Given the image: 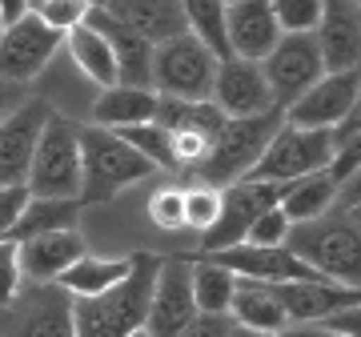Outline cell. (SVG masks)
<instances>
[{"label":"cell","mask_w":361,"mask_h":337,"mask_svg":"<svg viewBox=\"0 0 361 337\" xmlns=\"http://www.w3.org/2000/svg\"><path fill=\"white\" fill-rule=\"evenodd\" d=\"M157 265H161L157 253H133V269L113 289H104L97 298H73L77 337H129L133 329H141Z\"/></svg>","instance_id":"cell-1"},{"label":"cell","mask_w":361,"mask_h":337,"mask_svg":"<svg viewBox=\"0 0 361 337\" xmlns=\"http://www.w3.org/2000/svg\"><path fill=\"white\" fill-rule=\"evenodd\" d=\"M157 165L145 153H137L116 129L85 125L80 129V205H104L121 189L153 177Z\"/></svg>","instance_id":"cell-2"},{"label":"cell","mask_w":361,"mask_h":337,"mask_svg":"<svg viewBox=\"0 0 361 337\" xmlns=\"http://www.w3.org/2000/svg\"><path fill=\"white\" fill-rule=\"evenodd\" d=\"M281 121H285V109H269V113H257V117H229L213 137L209 153L189 173L201 185H217V189L249 177V168L257 165V157L265 153L273 133L281 129Z\"/></svg>","instance_id":"cell-3"},{"label":"cell","mask_w":361,"mask_h":337,"mask_svg":"<svg viewBox=\"0 0 361 337\" xmlns=\"http://www.w3.org/2000/svg\"><path fill=\"white\" fill-rule=\"evenodd\" d=\"M285 245L329 281L361 286V229L349 217H313L289 229Z\"/></svg>","instance_id":"cell-4"},{"label":"cell","mask_w":361,"mask_h":337,"mask_svg":"<svg viewBox=\"0 0 361 337\" xmlns=\"http://www.w3.org/2000/svg\"><path fill=\"white\" fill-rule=\"evenodd\" d=\"M0 337H77L73 293L56 281H20L0 305Z\"/></svg>","instance_id":"cell-5"},{"label":"cell","mask_w":361,"mask_h":337,"mask_svg":"<svg viewBox=\"0 0 361 337\" xmlns=\"http://www.w3.org/2000/svg\"><path fill=\"white\" fill-rule=\"evenodd\" d=\"M25 185L32 197H77L80 193V125H73L61 113H49Z\"/></svg>","instance_id":"cell-6"},{"label":"cell","mask_w":361,"mask_h":337,"mask_svg":"<svg viewBox=\"0 0 361 337\" xmlns=\"http://www.w3.org/2000/svg\"><path fill=\"white\" fill-rule=\"evenodd\" d=\"M217 77V56L193 32L153 44V89L177 101H209Z\"/></svg>","instance_id":"cell-7"},{"label":"cell","mask_w":361,"mask_h":337,"mask_svg":"<svg viewBox=\"0 0 361 337\" xmlns=\"http://www.w3.org/2000/svg\"><path fill=\"white\" fill-rule=\"evenodd\" d=\"M329 161H334V133L281 121V129L269 137L265 153L249 168V177L253 181H297L317 168H329Z\"/></svg>","instance_id":"cell-8"},{"label":"cell","mask_w":361,"mask_h":337,"mask_svg":"<svg viewBox=\"0 0 361 337\" xmlns=\"http://www.w3.org/2000/svg\"><path fill=\"white\" fill-rule=\"evenodd\" d=\"M261 68H265V80H269L273 104L277 109H289L325 73L317 37L313 32H281L277 44L261 56Z\"/></svg>","instance_id":"cell-9"},{"label":"cell","mask_w":361,"mask_h":337,"mask_svg":"<svg viewBox=\"0 0 361 337\" xmlns=\"http://www.w3.org/2000/svg\"><path fill=\"white\" fill-rule=\"evenodd\" d=\"M281 193H285V181H253V177H241V181L225 185V189H221V213H217V221L201 233V253L245 241L249 225H253L265 209L277 205Z\"/></svg>","instance_id":"cell-10"},{"label":"cell","mask_w":361,"mask_h":337,"mask_svg":"<svg viewBox=\"0 0 361 337\" xmlns=\"http://www.w3.org/2000/svg\"><path fill=\"white\" fill-rule=\"evenodd\" d=\"M61 44H65V32L49 28L37 13H20L0 32V77L16 85L37 80Z\"/></svg>","instance_id":"cell-11"},{"label":"cell","mask_w":361,"mask_h":337,"mask_svg":"<svg viewBox=\"0 0 361 337\" xmlns=\"http://www.w3.org/2000/svg\"><path fill=\"white\" fill-rule=\"evenodd\" d=\"M197 301H193V265L189 257H161L153 277V293H149V313H145V329L153 337H177L185 325L193 321Z\"/></svg>","instance_id":"cell-12"},{"label":"cell","mask_w":361,"mask_h":337,"mask_svg":"<svg viewBox=\"0 0 361 337\" xmlns=\"http://www.w3.org/2000/svg\"><path fill=\"white\" fill-rule=\"evenodd\" d=\"M197 257L217 261V265H225V269L237 273V277L273 281V286H277V281H329V277H322L317 269H310L289 245H249V241H237V245L209 249V253L197 249Z\"/></svg>","instance_id":"cell-13"},{"label":"cell","mask_w":361,"mask_h":337,"mask_svg":"<svg viewBox=\"0 0 361 337\" xmlns=\"http://www.w3.org/2000/svg\"><path fill=\"white\" fill-rule=\"evenodd\" d=\"M209 101L217 104L225 117H257V113L277 109L265 68H261V61H249V56H221Z\"/></svg>","instance_id":"cell-14"},{"label":"cell","mask_w":361,"mask_h":337,"mask_svg":"<svg viewBox=\"0 0 361 337\" xmlns=\"http://www.w3.org/2000/svg\"><path fill=\"white\" fill-rule=\"evenodd\" d=\"M357 85H361V68L322 73L310 89L285 109V121L305 125V129H337V125L349 117V109H353Z\"/></svg>","instance_id":"cell-15"},{"label":"cell","mask_w":361,"mask_h":337,"mask_svg":"<svg viewBox=\"0 0 361 337\" xmlns=\"http://www.w3.org/2000/svg\"><path fill=\"white\" fill-rule=\"evenodd\" d=\"M49 113H52L49 101L25 97L8 117L0 121V185H25Z\"/></svg>","instance_id":"cell-16"},{"label":"cell","mask_w":361,"mask_h":337,"mask_svg":"<svg viewBox=\"0 0 361 337\" xmlns=\"http://www.w3.org/2000/svg\"><path fill=\"white\" fill-rule=\"evenodd\" d=\"M85 25H92L109 40L116 61V85H137V89H153V40L141 37L137 28H129L125 20H116L104 4H89Z\"/></svg>","instance_id":"cell-17"},{"label":"cell","mask_w":361,"mask_h":337,"mask_svg":"<svg viewBox=\"0 0 361 337\" xmlns=\"http://www.w3.org/2000/svg\"><path fill=\"white\" fill-rule=\"evenodd\" d=\"M313 37L322 49L325 73L361 68V4L357 0H325Z\"/></svg>","instance_id":"cell-18"},{"label":"cell","mask_w":361,"mask_h":337,"mask_svg":"<svg viewBox=\"0 0 361 337\" xmlns=\"http://www.w3.org/2000/svg\"><path fill=\"white\" fill-rule=\"evenodd\" d=\"M225 28H229L233 56H249V61H261L281 37V25L273 16L269 0H229Z\"/></svg>","instance_id":"cell-19"},{"label":"cell","mask_w":361,"mask_h":337,"mask_svg":"<svg viewBox=\"0 0 361 337\" xmlns=\"http://www.w3.org/2000/svg\"><path fill=\"white\" fill-rule=\"evenodd\" d=\"M16 245H20V273H25V281H56L80 253H89L85 237L77 229H49V233L25 237Z\"/></svg>","instance_id":"cell-20"},{"label":"cell","mask_w":361,"mask_h":337,"mask_svg":"<svg viewBox=\"0 0 361 337\" xmlns=\"http://www.w3.org/2000/svg\"><path fill=\"white\" fill-rule=\"evenodd\" d=\"M104 8L129 28H137L141 37H149L153 44L189 32L180 0H104Z\"/></svg>","instance_id":"cell-21"},{"label":"cell","mask_w":361,"mask_h":337,"mask_svg":"<svg viewBox=\"0 0 361 337\" xmlns=\"http://www.w3.org/2000/svg\"><path fill=\"white\" fill-rule=\"evenodd\" d=\"M229 313L237 325H249V329H261V333H281L289 325V313L277 298V286L273 281H253V277H237Z\"/></svg>","instance_id":"cell-22"},{"label":"cell","mask_w":361,"mask_h":337,"mask_svg":"<svg viewBox=\"0 0 361 337\" xmlns=\"http://www.w3.org/2000/svg\"><path fill=\"white\" fill-rule=\"evenodd\" d=\"M157 89H137V85H109L101 89L97 104H92V125L101 129H129V125H145L157 117Z\"/></svg>","instance_id":"cell-23"},{"label":"cell","mask_w":361,"mask_h":337,"mask_svg":"<svg viewBox=\"0 0 361 337\" xmlns=\"http://www.w3.org/2000/svg\"><path fill=\"white\" fill-rule=\"evenodd\" d=\"M337 201V181L329 168H317L310 177H297V181H285V193H281V213L289 217V225H301V221H313V217H325Z\"/></svg>","instance_id":"cell-24"},{"label":"cell","mask_w":361,"mask_h":337,"mask_svg":"<svg viewBox=\"0 0 361 337\" xmlns=\"http://www.w3.org/2000/svg\"><path fill=\"white\" fill-rule=\"evenodd\" d=\"M129 269H133V257H89V253H80L56 277V286H65L73 298H97L104 289H113Z\"/></svg>","instance_id":"cell-25"},{"label":"cell","mask_w":361,"mask_h":337,"mask_svg":"<svg viewBox=\"0 0 361 337\" xmlns=\"http://www.w3.org/2000/svg\"><path fill=\"white\" fill-rule=\"evenodd\" d=\"M77 213H80L77 197H28L25 213L16 217L8 237L25 241V237L49 233V229H77Z\"/></svg>","instance_id":"cell-26"},{"label":"cell","mask_w":361,"mask_h":337,"mask_svg":"<svg viewBox=\"0 0 361 337\" xmlns=\"http://www.w3.org/2000/svg\"><path fill=\"white\" fill-rule=\"evenodd\" d=\"M65 44H68V52H73L77 68L92 80V85H101V89L116 85V61H113V49H109V40H104L92 25L68 28V32H65Z\"/></svg>","instance_id":"cell-27"},{"label":"cell","mask_w":361,"mask_h":337,"mask_svg":"<svg viewBox=\"0 0 361 337\" xmlns=\"http://www.w3.org/2000/svg\"><path fill=\"white\" fill-rule=\"evenodd\" d=\"M180 257H189V265H193L197 313H229L237 273H229L225 265H217V261H209V257H197V253H180Z\"/></svg>","instance_id":"cell-28"},{"label":"cell","mask_w":361,"mask_h":337,"mask_svg":"<svg viewBox=\"0 0 361 337\" xmlns=\"http://www.w3.org/2000/svg\"><path fill=\"white\" fill-rule=\"evenodd\" d=\"M185 8V25L205 49H213V56H233L229 49V28H225V13H229V0H180Z\"/></svg>","instance_id":"cell-29"},{"label":"cell","mask_w":361,"mask_h":337,"mask_svg":"<svg viewBox=\"0 0 361 337\" xmlns=\"http://www.w3.org/2000/svg\"><path fill=\"white\" fill-rule=\"evenodd\" d=\"M125 141L145 153L153 161L157 168H169V173H180L177 168V157H173V137H169L165 125H157V121H145V125H129V129H116Z\"/></svg>","instance_id":"cell-30"},{"label":"cell","mask_w":361,"mask_h":337,"mask_svg":"<svg viewBox=\"0 0 361 337\" xmlns=\"http://www.w3.org/2000/svg\"><path fill=\"white\" fill-rule=\"evenodd\" d=\"M221 213V189L217 185H189L185 189V229H197V233H205L209 225L217 221Z\"/></svg>","instance_id":"cell-31"},{"label":"cell","mask_w":361,"mask_h":337,"mask_svg":"<svg viewBox=\"0 0 361 337\" xmlns=\"http://www.w3.org/2000/svg\"><path fill=\"white\" fill-rule=\"evenodd\" d=\"M28 13H37L40 20L56 32H68V28L85 25V13H89V0H28Z\"/></svg>","instance_id":"cell-32"},{"label":"cell","mask_w":361,"mask_h":337,"mask_svg":"<svg viewBox=\"0 0 361 337\" xmlns=\"http://www.w3.org/2000/svg\"><path fill=\"white\" fill-rule=\"evenodd\" d=\"M273 16L281 32H313L317 20H322V4L325 0H269Z\"/></svg>","instance_id":"cell-33"},{"label":"cell","mask_w":361,"mask_h":337,"mask_svg":"<svg viewBox=\"0 0 361 337\" xmlns=\"http://www.w3.org/2000/svg\"><path fill=\"white\" fill-rule=\"evenodd\" d=\"M149 217H153V225L165 229V233L185 229V189H177V185L157 189V193L149 197Z\"/></svg>","instance_id":"cell-34"},{"label":"cell","mask_w":361,"mask_h":337,"mask_svg":"<svg viewBox=\"0 0 361 337\" xmlns=\"http://www.w3.org/2000/svg\"><path fill=\"white\" fill-rule=\"evenodd\" d=\"M289 217L281 213V205H273V209H265L253 225H249V233H245V241L249 245H285V237H289Z\"/></svg>","instance_id":"cell-35"},{"label":"cell","mask_w":361,"mask_h":337,"mask_svg":"<svg viewBox=\"0 0 361 337\" xmlns=\"http://www.w3.org/2000/svg\"><path fill=\"white\" fill-rule=\"evenodd\" d=\"M20 281H25V273H20V245L13 237H0V305L20 289Z\"/></svg>","instance_id":"cell-36"},{"label":"cell","mask_w":361,"mask_h":337,"mask_svg":"<svg viewBox=\"0 0 361 337\" xmlns=\"http://www.w3.org/2000/svg\"><path fill=\"white\" fill-rule=\"evenodd\" d=\"M28 185H0V237H8V229L16 225V217L28 205Z\"/></svg>","instance_id":"cell-37"},{"label":"cell","mask_w":361,"mask_h":337,"mask_svg":"<svg viewBox=\"0 0 361 337\" xmlns=\"http://www.w3.org/2000/svg\"><path fill=\"white\" fill-rule=\"evenodd\" d=\"M177 337H233V313H193Z\"/></svg>","instance_id":"cell-38"},{"label":"cell","mask_w":361,"mask_h":337,"mask_svg":"<svg viewBox=\"0 0 361 337\" xmlns=\"http://www.w3.org/2000/svg\"><path fill=\"white\" fill-rule=\"evenodd\" d=\"M322 325H329V329H337V333H345V337H361V305H349V310L325 313Z\"/></svg>","instance_id":"cell-39"},{"label":"cell","mask_w":361,"mask_h":337,"mask_svg":"<svg viewBox=\"0 0 361 337\" xmlns=\"http://www.w3.org/2000/svg\"><path fill=\"white\" fill-rule=\"evenodd\" d=\"M281 337H345V333H337V329H329L322 321H293L281 329Z\"/></svg>","instance_id":"cell-40"},{"label":"cell","mask_w":361,"mask_h":337,"mask_svg":"<svg viewBox=\"0 0 361 337\" xmlns=\"http://www.w3.org/2000/svg\"><path fill=\"white\" fill-rule=\"evenodd\" d=\"M25 101V85H16V80H4L0 77V121L13 113L16 104Z\"/></svg>","instance_id":"cell-41"},{"label":"cell","mask_w":361,"mask_h":337,"mask_svg":"<svg viewBox=\"0 0 361 337\" xmlns=\"http://www.w3.org/2000/svg\"><path fill=\"white\" fill-rule=\"evenodd\" d=\"M20 13H28V0H0V16H4V25L16 20Z\"/></svg>","instance_id":"cell-42"},{"label":"cell","mask_w":361,"mask_h":337,"mask_svg":"<svg viewBox=\"0 0 361 337\" xmlns=\"http://www.w3.org/2000/svg\"><path fill=\"white\" fill-rule=\"evenodd\" d=\"M341 217H349V221H353V225L361 229V197H353V201H349V205L341 209Z\"/></svg>","instance_id":"cell-43"},{"label":"cell","mask_w":361,"mask_h":337,"mask_svg":"<svg viewBox=\"0 0 361 337\" xmlns=\"http://www.w3.org/2000/svg\"><path fill=\"white\" fill-rule=\"evenodd\" d=\"M233 337H281V333H261V329H249V325L233 321Z\"/></svg>","instance_id":"cell-44"},{"label":"cell","mask_w":361,"mask_h":337,"mask_svg":"<svg viewBox=\"0 0 361 337\" xmlns=\"http://www.w3.org/2000/svg\"><path fill=\"white\" fill-rule=\"evenodd\" d=\"M129 337H153V333H149V329H145V325H141V329H133Z\"/></svg>","instance_id":"cell-45"},{"label":"cell","mask_w":361,"mask_h":337,"mask_svg":"<svg viewBox=\"0 0 361 337\" xmlns=\"http://www.w3.org/2000/svg\"><path fill=\"white\" fill-rule=\"evenodd\" d=\"M0 32H4V16H0Z\"/></svg>","instance_id":"cell-46"},{"label":"cell","mask_w":361,"mask_h":337,"mask_svg":"<svg viewBox=\"0 0 361 337\" xmlns=\"http://www.w3.org/2000/svg\"><path fill=\"white\" fill-rule=\"evenodd\" d=\"M89 4H104V0H89Z\"/></svg>","instance_id":"cell-47"},{"label":"cell","mask_w":361,"mask_h":337,"mask_svg":"<svg viewBox=\"0 0 361 337\" xmlns=\"http://www.w3.org/2000/svg\"><path fill=\"white\" fill-rule=\"evenodd\" d=\"M357 4H361V0H357Z\"/></svg>","instance_id":"cell-48"}]
</instances>
